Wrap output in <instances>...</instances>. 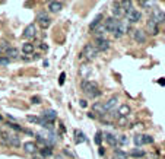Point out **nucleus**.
<instances>
[{
    "label": "nucleus",
    "instance_id": "nucleus-1",
    "mask_svg": "<svg viewBox=\"0 0 165 159\" xmlns=\"http://www.w3.org/2000/svg\"><path fill=\"white\" fill-rule=\"evenodd\" d=\"M80 89H82V92L86 93V96H89V98H98L101 96V91H99L98 88V83L97 82H92V80H82V83H80Z\"/></svg>",
    "mask_w": 165,
    "mask_h": 159
},
{
    "label": "nucleus",
    "instance_id": "nucleus-2",
    "mask_svg": "<svg viewBox=\"0 0 165 159\" xmlns=\"http://www.w3.org/2000/svg\"><path fill=\"white\" fill-rule=\"evenodd\" d=\"M98 56V50L95 48L94 44H85L82 48V53L79 54L80 59H86V60H94Z\"/></svg>",
    "mask_w": 165,
    "mask_h": 159
},
{
    "label": "nucleus",
    "instance_id": "nucleus-3",
    "mask_svg": "<svg viewBox=\"0 0 165 159\" xmlns=\"http://www.w3.org/2000/svg\"><path fill=\"white\" fill-rule=\"evenodd\" d=\"M126 19H127V22L129 23H138L139 20L142 19V13H140V10H138L136 7L133 6L130 10H127L124 13Z\"/></svg>",
    "mask_w": 165,
    "mask_h": 159
},
{
    "label": "nucleus",
    "instance_id": "nucleus-4",
    "mask_svg": "<svg viewBox=\"0 0 165 159\" xmlns=\"http://www.w3.org/2000/svg\"><path fill=\"white\" fill-rule=\"evenodd\" d=\"M95 48L98 50V53L99 51H107V50H110V47H111V42L107 40L105 37H98V38H95Z\"/></svg>",
    "mask_w": 165,
    "mask_h": 159
},
{
    "label": "nucleus",
    "instance_id": "nucleus-5",
    "mask_svg": "<svg viewBox=\"0 0 165 159\" xmlns=\"http://www.w3.org/2000/svg\"><path fill=\"white\" fill-rule=\"evenodd\" d=\"M37 22H38V25H40L42 29H47V28L51 25V19H50V16L47 15V12H38L37 13Z\"/></svg>",
    "mask_w": 165,
    "mask_h": 159
},
{
    "label": "nucleus",
    "instance_id": "nucleus-6",
    "mask_svg": "<svg viewBox=\"0 0 165 159\" xmlns=\"http://www.w3.org/2000/svg\"><path fill=\"white\" fill-rule=\"evenodd\" d=\"M151 19L153 20L156 25H159V23H165V12H162V10L158 9V7H153V9H152Z\"/></svg>",
    "mask_w": 165,
    "mask_h": 159
},
{
    "label": "nucleus",
    "instance_id": "nucleus-7",
    "mask_svg": "<svg viewBox=\"0 0 165 159\" xmlns=\"http://www.w3.org/2000/svg\"><path fill=\"white\" fill-rule=\"evenodd\" d=\"M119 23H120V20L119 19H114L112 16H111V18H107V19L104 20V27H105L107 32H111V34H114L116 31H117Z\"/></svg>",
    "mask_w": 165,
    "mask_h": 159
},
{
    "label": "nucleus",
    "instance_id": "nucleus-8",
    "mask_svg": "<svg viewBox=\"0 0 165 159\" xmlns=\"http://www.w3.org/2000/svg\"><path fill=\"white\" fill-rule=\"evenodd\" d=\"M129 28H130V27H129V22H127V20H120L117 31L112 34V35H114V38H121L123 35H126V34H127Z\"/></svg>",
    "mask_w": 165,
    "mask_h": 159
},
{
    "label": "nucleus",
    "instance_id": "nucleus-9",
    "mask_svg": "<svg viewBox=\"0 0 165 159\" xmlns=\"http://www.w3.org/2000/svg\"><path fill=\"white\" fill-rule=\"evenodd\" d=\"M133 40L136 41L138 44H145L146 42V38H148V35H146L145 31H142V29H134L132 34Z\"/></svg>",
    "mask_w": 165,
    "mask_h": 159
},
{
    "label": "nucleus",
    "instance_id": "nucleus-10",
    "mask_svg": "<svg viewBox=\"0 0 165 159\" xmlns=\"http://www.w3.org/2000/svg\"><path fill=\"white\" fill-rule=\"evenodd\" d=\"M146 31H148V34L151 37H156L159 34V25H156L152 19H148V22H146Z\"/></svg>",
    "mask_w": 165,
    "mask_h": 159
},
{
    "label": "nucleus",
    "instance_id": "nucleus-11",
    "mask_svg": "<svg viewBox=\"0 0 165 159\" xmlns=\"http://www.w3.org/2000/svg\"><path fill=\"white\" fill-rule=\"evenodd\" d=\"M111 12H112V18H114V19H120V18L124 16V12H123V9L120 6V2H114V3H112Z\"/></svg>",
    "mask_w": 165,
    "mask_h": 159
},
{
    "label": "nucleus",
    "instance_id": "nucleus-12",
    "mask_svg": "<svg viewBox=\"0 0 165 159\" xmlns=\"http://www.w3.org/2000/svg\"><path fill=\"white\" fill-rule=\"evenodd\" d=\"M35 35H37V27H35L34 23H29V25L24 29V38H27V40H32Z\"/></svg>",
    "mask_w": 165,
    "mask_h": 159
},
{
    "label": "nucleus",
    "instance_id": "nucleus-13",
    "mask_svg": "<svg viewBox=\"0 0 165 159\" xmlns=\"http://www.w3.org/2000/svg\"><path fill=\"white\" fill-rule=\"evenodd\" d=\"M22 147H24V150L27 153H29V155H34V153L38 152V146H37L35 142H25V143L22 145Z\"/></svg>",
    "mask_w": 165,
    "mask_h": 159
},
{
    "label": "nucleus",
    "instance_id": "nucleus-14",
    "mask_svg": "<svg viewBox=\"0 0 165 159\" xmlns=\"http://www.w3.org/2000/svg\"><path fill=\"white\" fill-rule=\"evenodd\" d=\"M102 136H104V139L108 145L114 147V149H117V145H119V142H117V137L112 134V133H102Z\"/></svg>",
    "mask_w": 165,
    "mask_h": 159
},
{
    "label": "nucleus",
    "instance_id": "nucleus-15",
    "mask_svg": "<svg viewBox=\"0 0 165 159\" xmlns=\"http://www.w3.org/2000/svg\"><path fill=\"white\" fill-rule=\"evenodd\" d=\"M117 102H119V98H117V96H111L107 102H104V110H105V113L114 111V107L117 105Z\"/></svg>",
    "mask_w": 165,
    "mask_h": 159
},
{
    "label": "nucleus",
    "instance_id": "nucleus-16",
    "mask_svg": "<svg viewBox=\"0 0 165 159\" xmlns=\"http://www.w3.org/2000/svg\"><path fill=\"white\" fill-rule=\"evenodd\" d=\"M6 145H10L13 147H19L20 146V139L18 137V134H7Z\"/></svg>",
    "mask_w": 165,
    "mask_h": 159
},
{
    "label": "nucleus",
    "instance_id": "nucleus-17",
    "mask_svg": "<svg viewBox=\"0 0 165 159\" xmlns=\"http://www.w3.org/2000/svg\"><path fill=\"white\" fill-rule=\"evenodd\" d=\"M61 9H63V3L61 2H50L48 3V10L51 12V13H59L61 12Z\"/></svg>",
    "mask_w": 165,
    "mask_h": 159
},
{
    "label": "nucleus",
    "instance_id": "nucleus-18",
    "mask_svg": "<svg viewBox=\"0 0 165 159\" xmlns=\"http://www.w3.org/2000/svg\"><path fill=\"white\" fill-rule=\"evenodd\" d=\"M41 118L46 120V121H50V123H53L54 120L57 118V113H56L54 110H47V111H44V113H42Z\"/></svg>",
    "mask_w": 165,
    "mask_h": 159
},
{
    "label": "nucleus",
    "instance_id": "nucleus-19",
    "mask_svg": "<svg viewBox=\"0 0 165 159\" xmlns=\"http://www.w3.org/2000/svg\"><path fill=\"white\" fill-rule=\"evenodd\" d=\"M132 113V108L130 105H127V104H123V105L119 107V110H117V114H119V117H129Z\"/></svg>",
    "mask_w": 165,
    "mask_h": 159
},
{
    "label": "nucleus",
    "instance_id": "nucleus-20",
    "mask_svg": "<svg viewBox=\"0 0 165 159\" xmlns=\"http://www.w3.org/2000/svg\"><path fill=\"white\" fill-rule=\"evenodd\" d=\"M102 19H104V15L102 13H98L95 18H94V20L91 22V25H89V31H95V28L98 27V25H101L102 23Z\"/></svg>",
    "mask_w": 165,
    "mask_h": 159
},
{
    "label": "nucleus",
    "instance_id": "nucleus-21",
    "mask_svg": "<svg viewBox=\"0 0 165 159\" xmlns=\"http://www.w3.org/2000/svg\"><path fill=\"white\" fill-rule=\"evenodd\" d=\"M92 113L94 114H101V117L104 115L105 113V110H104V104L102 102H94L92 104Z\"/></svg>",
    "mask_w": 165,
    "mask_h": 159
},
{
    "label": "nucleus",
    "instance_id": "nucleus-22",
    "mask_svg": "<svg viewBox=\"0 0 165 159\" xmlns=\"http://www.w3.org/2000/svg\"><path fill=\"white\" fill-rule=\"evenodd\" d=\"M5 54H6L5 57L9 59V60H10V59H18V54H19V51H18L16 48H13V47H9L6 51H5Z\"/></svg>",
    "mask_w": 165,
    "mask_h": 159
},
{
    "label": "nucleus",
    "instance_id": "nucleus-23",
    "mask_svg": "<svg viewBox=\"0 0 165 159\" xmlns=\"http://www.w3.org/2000/svg\"><path fill=\"white\" fill-rule=\"evenodd\" d=\"M86 140V137H85V134L80 132V130H75V142L79 145V143H83Z\"/></svg>",
    "mask_w": 165,
    "mask_h": 159
},
{
    "label": "nucleus",
    "instance_id": "nucleus-24",
    "mask_svg": "<svg viewBox=\"0 0 165 159\" xmlns=\"http://www.w3.org/2000/svg\"><path fill=\"white\" fill-rule=\"evenodd\" d=\"M22 53L24 54H32L34 53V44H31V42H25V44L22 45Z\"/></svg>",
    "mask_w": 165,
    "mask_h": 159
},
{
    "label": "nucleus",
    "instance_id": "nucleus-25",
    "mask_svg": "<svg viewBox=\"0 0 165 159\" xmlns=\"http://www.w3.org/2000/svg\"><path fill=\"white\" fill-rule=\"evenodd\" d=\"M95 35H97V38L98 37H104V34L107 32V29H105V27H104V23H101V25H98V27L95 28Z\"/></svg>",
    "mask_w": 165,
    "mask_h": 159
},
{
    "label": "nucleus",
    "instance_id": "nucleus-26",
    "mask_svg": "<svg viewBox=\"0 0 165 159\" xmlns=\"http://www.w3.org/2000/svg\"><path fill=\"white\" fill-rule=\"evenodd\" d=\"M120 6H121V9H123V12H127V10H130L133 7V2H130V0H127V2H120Z\"/></svg>",
    "mask_w": 165,
    "mask_h": 159
},
{
    "label": "nucleus",
    "instance_id": "nucleus-27",
    "mask_svg": "<svg viewBox=\"0 0 165 159\" xmlns=\"http://www.w3.org/2000/svg\"><path fill=\"white\" fill-rule=\"evenodd\" d=\"M114 156L116 159H127V153L121 149H114Z\"/></svg>",
    "mask_w": 165,
    "mask_h": 159
},
{
    "label": "nucleus",
    "instance_id": "nucleus-28",
    "mask_svg": "<svg viewBox=\"0 0 165 159\" xmlns=\"http://www.w3.org/2000/svg\"><path fill=\"white\" fill-rule=\"evenodd\" d=\"M130 155H132L133 158H143L145 156V150H142V149H133L132 152H130Z\"/></svg>",
    "mask_w": 165,
    "mask_h": 159
},
{
    "label": "nucleus",
    "instance_id": "nucleus-29",
    "mask_svg": "<svg viewBox=\"0 0 165 159\" xmlns=\"http://www.w3.org/2000/svg\"><path fill=\"white\" fill-rule=\"evenodd\" d=\"M40 153L44 156V158H47V156H51V155H53V149H51V146H46V147L41 149Z\"/></svg>",
    "mask_w": 165,
    "mask_h": 159
},
{
    "label": "nucleus",
    "instance_id": "nucleus-30",
    "mask_svg": "<svg viewBox=\"0 0 165 159\" xmlns=\"http://www.w3.org/2000/svg\"><path fill=\"white\" fill-rule=\"evenodd\" d=\"M133 143L136 146L143 145V137H142V134H134V136H133Z\"/></svg>",
    "mask_w": 165,
    "mask_h": 159
},
{
    "label": "nucleus",
    "instance_id": "nucleus-31",
    "mask_svg": "<svg viewBox=\"0 0 165 159\" xmlns=\"http://www.w3.org/2000/svg\"><path fill=\"white\" fill-rule=\"evenodd\" d=\"M142 137H143V145H152V143L155 142L153 137L149 136V134H142Z\"/></svg>",
    "mask_w": 165,
    "mask_h": 159
},
{
    "label": "nucleus",
    "instance_id": "nucleus-32",
    "mask_svg": "<svg viewBox=\"0 0 165 159\" xmlns=\"http://www.w3.org/2000/svg\"><path fill=\"white\" fill-rule=\"evenodd\" d=\"M117 142H119L120 145L126 146V145H127V143H129V139H127V136H126V134H121L120 137H117Z\"/></svg>",
    "mask_w": 165,
    "mask_h": 159
},
{
    "label": "nucleus",
    "instance_id": "nucleus-33",
    "mask_svg": "<svg viewBox=\"0 0 165 159\" xmlns=\"http://www.w3.org/2000/svg\"><path fill=\"white\" fill-rule=\"evenodd\" d=\"M27 120L29 121V123H35V124H40V121H41V118L40 117H37V115H28Z\"/></svg>",
    "mask_w": 165,
    "mask_h": 159
},
{
    "label": "nucleus",
    "instance_id": "nucleus-34",
    "mask_svg": "<svg viewBox=\"0 0 165 159\" xmlns=\"http://www.w3.org/2000/svg\"><path fill=\"white\" fill-rule=\"evenodd\" d=\"M94 142L97 143L98 146H101V142H102V132H97V134H95V139H94Z\"/></svg>",
    "mask_w": 165,
    "mask_h": 159
},
{
    "label": "nucleus",
    "instance_id": "nucleus-35",
    "mask_svg": "<svg viewBox=\"0 0 165 159\" xmlns=\"http://www.w3.org/2000/svg\"><path fill=\"white\" fill-rule=\"evenodd\" d=\"M7 126L10 127V128H13V130H16V132H24V128L19 124H16V123H7Z\"/></svg>",
    "mask_w": 165,
    "mask_h": 159
},
{
    "label": "nucleus",
    "instance_id": "nucleus-36",
    "mask_svg": "<svg viewBox=\"0 0 165 159\" xmlns=\"http://www.w3.org/2000/svg\"><path fill=\"white\" fill-rule=\"evenodd\" d=\"M119 126L120 127H124L126 124H127V117H119Z\"/></svg>",
    "mask_w": 165,
    "mask_h": 159
},
{
    "label": "nucleus",
    "instance_id": "nucleus-37",
    "mask_svg": "<svg viewBox=\"0 0 165 159\" xmlns=\"http://www.w3.org/2000/svg\"><path fill=\"white\" fill-rule=\"evenodd\" d=\"M139 5L142 7H152L155 3H153V2H139Z\"/></svg>",
    "mask_w": 165,
    "mask_h": 159
},
{
    "label": "nucleus",
    "instance_id": "nucleus-38",
    "mask_svg": "<svg viewBox=\"0 0 165 159\" xmlns=\"http://www.w3.org/2000/svg\"><path fill=\"white\" fill-rule=\"evenodd\" d=\"M10 60L6 59V57H0V66H7Z\"/></svg>",
    "mask_w": 165,
    "mask_h": 159
},
{
    "label": "nucleus",
    "instance_id": "nucleus-39",
    "mask_svg": "<svg viewBox=\"0 0 165 159\" xmlns=\"http://www.w3.org/2000/svg\"><path fill=\"white\" fill-rule=\"evenodd\" d=\"M31 102L35 104V105H37V104H41V98L40 96H32V98H31Z\"/></svg>",
    "mask_w": 165,
    "mask_h": 159
},
{
    "label": "nucleus",
    "instance_id": "nucleus-40",
    "mask_svg": "<svg viewBox=\"0 0 165 159\" xmlns=\"http://www.w3.org/2000/svg\"><path fill=\"white\" fill-rule=\"evenodd\" d=\"M64 78H66V73L61 72V73H60V79H59V83H60V85H63V83H64Z\"/></svg>",
    "mask_w": 165,
    "mask_h": 159
},
{
    "label": "nucleus",
    "instance_id": "nucleus-41",
    "mask_svg": "<svg viewBox=\"0 0 165 159\" xmlns=\"http://www.w3.org/2000/svg\"><path fill=\"white\" fill-rule=\"evenodd\" d=\"M32 158H34V159H46V158H44V156H42V155H41L40 152L34 153V155H32Z\"/></svg>",
    "mask_w": 165,
    "mask_h": 159
},
{
    "label": "nucleus",
    "instance_id": "nucleus-42",
    "mask_svg": "<svg viewBox=\"0 0 165 159\" xmlns=\"http://www.w3.org/2000/svg\"><path fill=\"white\" fill-rule=\"evenodd\" d=\"M98 153H99V155H101V156H104V155H105V149H104L102 146H99V150H98Z\"/></svg>",
    "mask_w": 165,
    "mask_h": 159
},
{
    "label": "nucleus",
    "instance_id": "nucleus-43",
    "mask_svg": "<svg viewBox=\"0 0 165 159\" xmlns=\"http://www.w3.org/2000/svg\"><path fill=\"white\" fill-rule=\"evenodd\" d=\"M79 102H80V107H82V108H86V107H88V102H86L85 99H80Z\"/></svg>",
    "mask_w": 165,
    "mask_h": 159
},
{
    "label": "nucleus",
    "instance_id": "nucleus-44",
    "mask_svg": "<svg viewBox=\"0 0 165 159\" xmlns=\"http://www.w3.org/2000/svg\"><path fill=\"white\" fill-rule=\"evenodd\" d=\"M86 115H88V118H95V117H97V115H95V114H94L92 113V111H91V113H88V114H86Z\"/></svg>",
    "mask_w": 165,
    "mask_h": 159
},
{
    "label": "nucleus",
    "instance_id": "nucleus-45",
    "mask_svg": "<svg viewBox=\"0 0 165 159\" xmlns=\"http://www.w3.org/2000/svg\"><path fill=\"white\" fill-rule=\"evenodd\" d=\"M41 48H42V50H47V48H48V47H47L46 44H44V42H42V44H41Z\"/></svg>",
    "mask_w": 165,
    "mask_h": 159
},
{
    "label": "nucleus",
    "instance_id": "nucleus-46",
    "mask_svg": "<svg viewBox=\"0 0 165 159\" xmlns=\"http://www.w3.org/2000/svg\"><path fill=\"white\" fill-rule=\"evenodd\" d=\"M56 159H63V156H61V155H59V156H57Z\"/></svg>",
    "mask_w": 165,
    "mask_h": 159
}]
</instances>
